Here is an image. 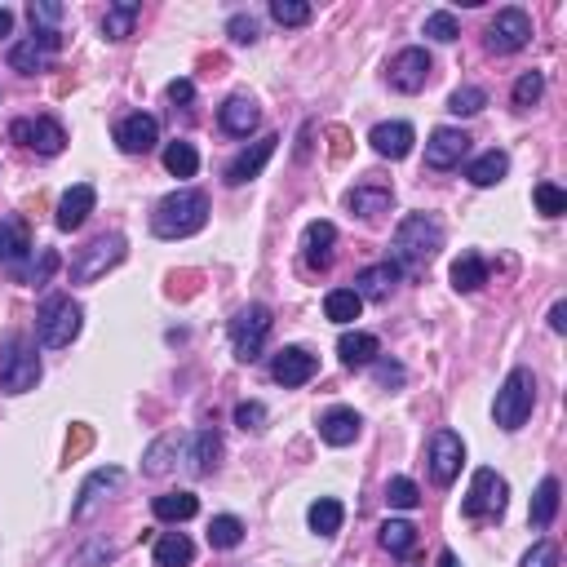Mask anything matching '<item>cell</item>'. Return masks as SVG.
<instances>
[{"instance_id":"6da1fadb","label":"cell","mask_w":567,"mask_h":567,"mask_svg":"<svg viewBox=\"0 0 567 567\" xmlns=\"http://www.w3.org/2000/svg\"><path fill=\"white\" fill-rule=\"evenodd\" d=\"M439 249H443V226L430 213H408L395 226V240H390V253H395L399 271H421V266L435 262Z\"/></svg>"},{"instance_id":"7a4b0ae2","label":"cell","mask_w":567,"mask_h":567,"mask_svg":"<svg viewBox=\"0 0 567 567\" xmlns=\"http://www.w3.org/2000/svg\"><path fill=\"white\" fill-rule=\"evenodd\" d=\"M204 222H209V195L204 191H173L151 213V231L160 240H187V235L204 231Z\"/></svg>"},{"instance_id":"3957f363","label":"cell","mask_w":567,"mask_h":567,"mask_svg":"<svg viewBox=\"0 0 567 567\" xmlns=\"http://www.w3.org/2000/svg\"><path fill=\"white\" fill-rule=\"evenodd\" d=\"M40 381V355H36V342L27 337H5L0 346V390L5 395H23Z\"/></svg>"},{"instance_id":"277c9868","label":"cell","mask_w":567,"mask_h":567,"mask_svg":"<svg viewBox=\"0 0 567 567\" xmlns=\"http://www.w3.org/2000/svg\"><path fill=\"white\" fill-rule=\"evenodd\" d=\"M532 404H536V381L528 368H514L510 377H505V386L497 390V408H492V417H497L501 430H519L523 421L532 417Z\"/></svg>"},{"instance_id":"5b68a950","label":"cell","mask_w":567,"mask_h":567,"mask_svg":"<svg viewBox=\"0 0 567 567\" xmlns=\"http://www.w3.org/2000/svg\"><path fill=\"white\" fill-rule=\"evenodd\" d=\"M36 333H40V342H45L49 350L71 346V337L80 333V306L71 302V297H63V293L45 297V302H40V315H36Z\"/></svg>"},{"instance_id":"8992f818","label":"cell","mask_w":567,"mask_h":567,"mask_svg":"<svg viewBox=\"0 0 567 567\" xmlns=\"http://www.w3.org/2000/svg\"><path fill=\"white\" fill-rule=\"evenodd\" d=\"M125 262V235H98L94 244H85L80 257L71 262V280L76 284H94L102 275L111 271V266Z\"/></svg>"},{"instance_id":"52a82bcc","label":"cell","mask_w":567,"mask_h":567,"mask_svg":"<svg viewBox=\"0 0 567 567\" xmlns=\"http://www.w3.org/2000/svg\"><path fill=\"white\" fill-rule=\"evenodd\" d=\"M271 311L266 306H244L240 315L231 319V346H235V355L244 359V364H253L257 355H262V346H266V337H271Z\"/></svg>"},{"instance_id":"ba28073f","label":"cell","mask_w":567,"mask_h":567,"mask_svg":"<svg viewBox=\"0 0 567 567\" xmlns=\"http://www.w3.org/2000/svg\"><path fill=\"white\" fill-rule=\"evenodd\" d=\"M505 497H510V488H505V479L497 470H474L470 492H466V501H461V514H466V519H497L505 510Z\"/></svg>"},{"instance_id":"9c48e42d","label":"cell","mask_w":567,"mask_h":567,"mask_svg":"<svg viewBox=\"0 0 567 567\" xmlns=\"http://www.w3.org/2000/svg\"><path fill=\"white\" fill-rule=\"evenodd\" d=\"M528 40H532V18L523 9H497V18L488 27V45L497 54H519V49H528Z\"/></svg>"},{"instance_id":"30bf717a","label":"cell","mask_w":567,"mask_h":567,"mask_svg":"<svg viewBox=\"0 0 567 567\" xmlns=\"http://www.w3.org/2000/svg\"><path fill=\"white\" fill-rule=\"evenodd\" d=\"M9 133H14V142H23V147L40 151V156H58V151L67 147V129L58 125V120H49V116L14 120V125H9Z\"/></svg>"},{"instance_id":"8fae6325","label":"cell","mask_w":567,"mask_h":567,"mask_svg":"<svg viewBox=\"0 0 567 567\" xmlns=\"http://www.w3.org/2000/svg\"><path fill=\"white\" fill-rule=\"evenodd\" d=\"M430 71H435V63H430L426 49H399V54L390 58V85H395L399 94H421Z\"/></svg>"},{"instance_id":"7c38bea8","label":"cell","mask_w":567,"mask_h":567,"mask_svg":"<svg viewBox=\"0 0 567 567\" xmlns=\"http://www.w3.org/2000/svg\"><path fill=\"white\" fill-rule=\"evenodd\" d=\"M461 461H466V443H461L457 430H435V439H430V474H435V483L448 488L461 474Z\"/></svg>"},{"instance_id":"4fadbf2b","label":"cell","mask_w":567,"mask_h":567,"mask_svg":"<svg viewBox=\"0 0 567 567\" xmlns=\"http://www.w3.org/2000/svg\"><path fill=\"white\" fill-rule=\"evenodd\" d=\"M116 142L120 151H129V156H147L151 147L160 142V120L147 116V111H133L116 125Z\"/></svg>"},{"instance_id":"5bb4252c","label":"cell","mask_w":567,"mask_h":567,"mask_svg":"<svg viewBox=\"0 0 567 567\" xmlns=\"http://www.w3.org/2000/svg\"><path fill=\"white\" fill-rule=\"evenodd\" d=\"M315 373H319V359L302 346H284L280 355H275V364H271V377L280 381V386H306Z\"/></svg>"},{"instance_id":"9a60e30c","label":"cell","mask_w":567,"mask_h":567,"mask_svg":"<svg viewBox=\"0 0 567 567\" xmlns=\"http://www.w3.org/2000/svg\"><path fill=\"white\" fill-rule=\"evenodd\" d=\"M275 133H266V138H257L249 151H240V156L231 160V169H226V182L231 187H244V182H253V178H262V169H266V160L275 156Z\"/></svg>"},{"instance_id":"2e32d148","label":"cell","mask_w":567,"mask_h":567,"mask_svg":"<svg viewBox=\"0 0 567 567\" xmlns=\"http://www.w3.org/2000/svg\"><path fill=\"white\" fill-rule=\"evenodd\" d=\"M470 151V138L461 129H435L426 142V164L430 169H457Z\"/></svg>"},{"instance_id":"e0dca14e","label":"cell","mask_w":567,"mask_h":567,"mask_svg":"<svg viewBox=\"0 0 567 567\" xmlns=\"http://www.w3.org/2000/svg\"><path fill=\"white\" fill-rule=\"evenodd\" d=\"M218 457H222L218 430H200V435H187V443H182V466L191 474H213L218 470Z\"/></svg>"},{"instance_id":"ac0fdd59","label":"cell","mask_w":567,"mask_h":567,"mask_svg":"<svg viewBox=\"0 0 567 567\" xmlns=\"http://www.w3.org/2000/svg\"><path fill=\"white\" fill-rule=\"evenodd\" d=\"M395 284H399V266H395V262L364 266V271L355 275V293H359V302H386V297L395 293Z\"/></svg>"},{"instance_id":"d6986e66","label":"cell","mask_w":567,"mask_h":567,"mask_svg":"<svg viewBox=\"0 0 567 567\" xmlns=\"http://www.w3.org/2000/svg\"><path fill=\"white\" fill-rule=\"evenodd\" d=\"M346 204H350V213H359L364 222H377L381 213H390L395 191H390L386 182H359V187L346 195Z\"/></svg>"},{"instance_id":"ffe728a7","label":"cell","mask_w":567,"mask_h":567,"mask_svg":"<svg viewBox=\"0 0 567 567\" xmlns=\"http://www.w3.org/2000/svg\"><path fill=\"white\" fill-rule=\"evenodd\" d=\"M94 204H98V191L89 187V182H76L63 200H58V231H76V226H85V218L94 213Z\"/></svg>"},{"instance_id":"44dd1931","label":"cell","mask_w":567,"mask_h":567,"mask_svg":"<svg viewBox=\"0 0 567 567\" xmlns=\"http://www.w3.org/2000/svg\"><path fill=\"white\" fill-rule=\"evenodd\" d=\"M333 244H337V226L333 222H311L302 235V257L311 271H328L333 266Z\"/></svg>"},{"instance_id":"7402d4cb","label":"cell","mask_w":567,"mask_h":567,"mask_svg":"<svg viewBox=\"0 0 567 567\" xmlns=\"http://www.w3.org/2000/svg\"><path fill=\"white\" fill-rule=\"evenodd\" d=\"M368 142H373L377 156L386 160H404L412 151V142H417V133H412L408 120H390V125H377L373 133H368Z\"/></svg>"},{"instance_id":"603a6c76","label":"cell","mask_w":567,"mask_h":567,"mask_svg":"<svg viewBox=\"0 0 567 567\" xmlns=\"http://www.w3.org/2000/svg\"><path fill=\"white\" fill-rule=\"evenodd\" d=\"M359 430H364V421H359L355 408H333L319 417V439L333 443V448H346V443L359 439Z\"/></svg>"},{"instance_id":"cb8c5ba5","label":"cell","mask_w":567,"mask_h":567,"mask_svg":"<svg viewBox=\"0 0 567 567\" xmlns=\"http://www.w3.org/2000/svg\"><path fill=\"white\" fill-rule=\"evenodd\" d=\"M257 120H262V111H257L253 98H244V94L226 98V107H222V129L226 133H235V138H249V133L257 129Z\"/></svg>"},{"instance_id":"d4e9b609","label":"cell","mask_w":567,"mask_h":567,"mask_svg":"<svg viewBox=\"0 0 567 567\" xmlns=\"http://www.w3.org/2000/svg\"><path fill=\"white\" fill-rule=\"evenodd\" d=\"M337 355H342L346 368H368L373 359L381 355V342L373 333H342V342H337Z\"/></svg>"},{"instance_id":"484cf974","label":"cell","mask_w":567,"mask_h":567,"mask_svg":"<svg viewBox=\"0 0 567 567\" xmlns=\"http://www.w3.org/2000/svg\"><path fill=\"white\" fill-rule=\"evenodd\" d=\"M142 18V5L138 0H116V5H107V14H102V32L107 40H125L133 36V23Z\"/></svg>"},{"instance_id":"4316f807","label":"cell","mask_w":567,"mask_h":567,"mask_svg":"<svg viewBox=\"0 0 567 567\" xmlns=\"http://www.w3.org/2000/svg\"><path fill=\"white\" fill-rule=\"evenodd\" d=\"M488 284V262H483L479 253H461L457 262H452V288L457 293H474V288Z\"/></svg>"},{"instance_id":"83f0119b","label":"cell","mask_w":567,"mask_h":567,"mask_svg":"<svg viewBox=\"0 0 567 567\" xmlns=\"http://www.w3.org/2000/svg\"><path fill=\"white\" fill-rule=\"evenodd\" d=\"M120 483H125V470H116V466H107V470H94L85 479V488H80V501H76V519H85L89 514V505L98 501V492H107V488H120Z\"/></svg>"},{"instance_id":"f1b7e54d","label":"cell","mask_w":567,"mask_h":567,"mask_svg":"<svg viewBox=\"0 0 567 567\" xmlns=\"http://www.w3.org/2000/svg\"><path fill=\"white\" fill-rule=\"evenodd\" d=\"M510 173V156L505 151H488V156H479L466 169V178L474 182V187H497V182Z\"/></svg>"},{"instance_id":"f546056e","label":"cell","mask_w":567,"mask_h":567,"mask_svg":"<svg viewBox=\"0 0 567 567\" xmlns=\"http://www.w3.org/2000/svg\"><path fill=\"white\" fill-rule=\"evenodd\" d=\"M554 514H559V479H541V488H536V497H532L528 519H532V528H550Z\"/></svg>"},{"instance_id":"4dcf8cb0","label":"cell","mask_w":567,"mask_h":567,"mask_svg":"<svg viewBox=\"0 0 567 567\" xmlns=\"http://www.w3.org/2000/svg\"><path fill=\"white\" fill-rule=\"evenodd\" d=\"M195 510H200L195 492H164V497H156V519L164 523H187L195 519Z\"/></svg>"},{"instance_id":"1f68e13d","label":"cell","mask_w":567,"mask_h":567,"mask_svg":"<svg viewBox=\"0 0 567 567\" xmlns=\"http://www.w3.org/2000/svg\"><path fill=\"white\" fill-rule=\"evenodd\" d=\"M359 311H364V302H359L355 288H333V293L324 297V315L333 319V324H355Z\"/></svg>"},{"instance_id":"d6a6232c","label":"cell","mask_w":567,"mask_h":567,"mask_svg":"<svg viewBox=\"0 0 567 567\" xmlns=\"http://www.w3.org/2000/svg\"><path fill=\"white\" fill-rule=\"evenodd\" d=\"M191 559H195V545L182 532H169L156 545V567H191Z\"/></svg>"},{"instance_id":"836d02e7","label":"cell","mask_w":567,"mask_h":567,"mask_svg":"<svg viewBox=\"0 0 567 567\" xmlns=\"http://www.w3.org/2000/svg\"><path fill=\"white\" fill-rule=\"evenodd\" d=\"M9 67L23 71V76H36V71L49 67V49L36 45V40H18V45L9 49Z\"/></svg>"},{"instance_id":"e575fe53","label":"cell","mask_w":567,"mask_h":567,"mask_svg":"<svg viewBox=\"0 0 567 567\" xmlns=\"http://www.w3.org/2000/svg\"><path fill=\"white\" fill-rule=\"evenodd\" d=\"M311 528L319 532V536H333V532H342V519H346V510H342V501L337 497H319L315 505H311Z\"/></svg>"},{"instance_id":"d590c367","label":"cell","mask_w":567,"mask_h":567,"mask_svg":"<svg viewBox=\"0 0 567 567\" xmlns=\"http://www.w3.org/2000/svg\"><path fill=\"white\" fill-rule=\"evenodd\" d=\"M182 443H187V435H160L147 448V474H164V470H169L173 461L182 457Z\"/></svg>"},{"instance_id":"8d00e7d4","label":"cell","mask_w":567,"mask_h":567,"mask_svg":"<svg viewBox=\"0 0 567 567\" xmlns=\"http://www.w3.org/2000/svg\"><path fill=\"white\" fill-rule=\"evenodd\" d=\"M164 169H169L173 178H195L200 156H195L191 142H169V147H164Z\"/></svg>"},{"instance_id":"74e56055","label":"cell","mask_w":567,"mask_h":567,"mask_svg":"<svg viewBox=\"0 0 567 567\" xmlns=\"http://www.w3.org/2000/svg\"><path fill=\"white\" fill-rule=\"evenodd\" d=\"M240 541H244V523L235 519V514H218V519L209 523V545L213 550H235Z\"/></svg>"},{"instance_id":"f35d334b","label":"cell","mask_w":567,"mask_h":567,"mask_svg":"<svg viewBox=\"0 0 567 567\" xmlns=\"http://www.w3.org/2000/svg\"><path fill=\"white\" fill-rule=\"evenodd\" d=\"M381 545H386L390 554H412V545H417V528L404 523V519L381 523Z\"/></svg>"},{"instance_id":"ab89813d","label":"cell","mask_w":567,"mask_h":567,"mask_svg":"<svg viewBox=\"0 0 567 567\" xmlns=\"http://www.w3.org/2000/svg\"><path fill=\"white\" fill-rule=\"evenodd\" d=\"M483 107H488V89H479V85H461L457 94L448 98V111H452V116H479Z\"/></svg>"},{"instance_id":"60d3db41","label":"cell","mask_w":567,"mask_h":567,"mask_svg":"<svg viewBox=\"0 0 567 567\" xmlns=\"http://www.w3.org/2000/svg\"><path fill=\"white\" fill-rule=\"evenodd\" d=\"M311 14L315 9L306 5V0H271V18L280 27H306L311 23Z\"/></svg>"},{"instance_id":"b9f144b4","label":"cell","mask_w":567,"mask_h":567,"mask_svg":"<svg viewBox=\"0 0 567 567\" xmlns=\"http://www.w3.org/2000/svg\"><path fill=\"white\" fill-rule=\"evenodd\" d=\"M541 94H545V76H541V71H523V76L514 80V107H519V111L536 107Z\"/></svg>"},{"instance_id":"7bdbcfd3","label":"cell","mask_w":567,"mask_h":567,"mask_svg":"<svg viewBox=\"0 0 567 567\" xmlns=\"http://www.w3.org/2000/svg\"><path fill=\"white\" fill-rule=\"evenodd\" d=\"M532 200H536V209H541L545 218H563L567 213V195H563V187H554V182H536Z\"/></svg>"},{"instance_id":"ee69618b","label":"cell","mask_w":567,"mask_h":567,"mask_svg":"<svg viewBox=\"0 0 567 567\" xmlns=\"http://www.w3.org/2000/svg\"><path fill=\"white\" fill-rule=\"evenodd\" d=\"M386 501L395 505V510H417V505H421V492H417V483L399 474V479L386 483Z\"/></svg>"},{"instance_id":"f6af8a7d","label":"cell","mask_w":567,"mask_h":567,"mask_svg":"<svg viewBox=\"0 0 567 567\" xmlns=\"http://www.w3.org/2000/svg\"><path fill=\"white\" fill-rule=\"evenodd\" d=\"M426 36H430V40H439V45H452V40L461 36V27H457V18H452L448 9H439V14H430V18H426Z\"/></svg>"},{"instance_id":"bcb514c9","label":"cell","mask_w":567,"mask_h":567,"mask_svg":"<svg viewBox=\"0 0 567 567\" xmlns=\"http://www.w3.org/2000/svg\"><path fill=\"white\" fill-rule=\"evenodd\" d=\"M27 18H32L36 32H54V23H63V5H45V0H32V5H27Z\"/></svg>"},{"instance_id":"7dc6e473","label":"cell","mask_w":567,"mask_h":567,"mask_svg":"<svg viewBox=\"0 0 567 567\" xmlns=\"http://www.w3.org/2000/svg\"><path fill=\"white\" fill-rule=\"evenodd\" d=\"M226 32H231L235 45H253L257 40V18L253 14H235L231 23H226Z\"/></svg>"},{"instance_id":"c3c4849f","label":"cell","mask_w":567,"mask_h":567,"mask_svg":"<svg viewBox=\"0 0 567 567\" xmlns=\"http://www.w3.org/2000/svg\"><path fill=\"white\" fill-rule=\"evenodd\" d=\"M235 426H240V430H262L266 426V408L257 404V399L240 404V408H235Z\"/></svg>"},{"instance_id":"681fc988","label":"cell","mask_w":567,"mask_h":567,"mask_svg":"<svg viewBox=\"0 0 567 567\" xmlns=\"http://www.w3.org/2000/svg\"><path fill=\"white\" fill-rule=\"evenodd\" d=\"M523 567H559V550L550 541H536L528 554H523Z\"/></svg>"},{"instance_id":"f907efd6","label":"cell","mask_w":567,"mask_h":567,"mask_svg":"<svg viewBox=\"0 0 567 567\" xmlns=\"http://www.w3.org/2000/svg\"><path fill=\"white\" fill-rule=\"evenodd\" d=\"M27 249H32V240H27V226L23 222H14V226H9V262H18V257H23Z\"/></svg>"},{"instance_id":"816d5d0a","label":"cell","mask_w":567,"mask_h":567,"mask_svg":"<svg viewBox=\"0 0 567 567\" xmlns=\"http://www.w3.org/2000/svg\"><path fill=\"white\" fill-rule=\"evenodd\" d=\"M377 381H381V386H404V368L390 364V359H381V364H377Z\"/></svg>"},{"instance_id":"f5cc1de1","label":"cell","mask_w":567,"mask_h":567,"mask_svg":"<svg viewBox=\"0 0 567 567\" xmlns=\"http://www.w3.org/2000/svg\"><path fill=\"white\" fill-rule=\"evenodd\" d=\"M169 102L191 107V102H195V85H191V80H173V85H169Z\"/></svg>"},{"instance_id":"db71d44e","label":"cell","mask_w":567,"mask_h":567,"mask_svg":"<svg viewBox=\"0 0 567 567\" xmlns=\"http://www.w3.org/2000/svg\"><path fill=\"white\" fill-rule=\"evenodd\" d=\"M54 271H58V257L45 249V253H40V266H36L32 275H27V280H32V284H45V280H49V275H54Z\"/></svg>"},{"instance_id":"11a10c76","label":"cell","mask_w":567,"mask_h":567,"mask_svg":"<svg viewBox=\"0 0 567 567\" xmlns=\"http://www.w3.org/2000/svg\"><path fill=\"white\" fill-rule=\"evenodd\" d=\"M328 142H333V160H346V151H350V133L346 129H328Z\"/></svg>"},{"instance_id":"9f6ffc18","label":"cell","mask_w":567,"mask_h":567,"mask_svg":"<svg viewBox=\"0 0 567 567\" xmlns=\"http://www.w3.org/2000/svg\"><path fill=\"white\" fill-rule=\"evenodd\" d=\"M85 448H89V430H85V426H76V439H67V461H71V457H80Z\"/></svg>"},{"instance_id":"6f0895ef","label":"cell","mask_w":567,"mask_h":567,"mask_svg":"<svg viewBox=\"0 0 567 567\" xmlns=\"http://www.w3.org/2000/svg\"><path fill=\"white\" fill-rule=\"evenodd\" d=\"M550 328H554V333H563V328H567V302H554V311H550Z\"/></svg>"},{"instance_id":"680465c9","label":"cell","mask_w":567,"mask_h":567,"mask_svg":"<svg viewBox=\"0 0 567 567\" xmlns=\"http://www.w3.org/2000/svg\"><path fill=\"white\" fill-rule=\"evenodd\" d=\"M9 32H14V14H9V9L0 5V40H5Z\"/></svg>"},{"instance_id":"91938a15","label":"cell","mask_w":567,"mask_h":567,"mask_svg":"<svg viewBox=\"0 0 567 567\" xmlns=\"http://www.w3.org/2000/svg\"><path fill=\"white\" fill-rule=\"evenodd\" d=\"M439 567H461V563H457V554H452V550H443L439 554Z\"/></svg>"},{"instance_id":"94428289","label":"cell","mask_w":567,"mask_h":567,"mask_svg":"<svg viewBox=\"0 0 567 567\" xmlns=\"http://www.w3.org/2000/svg\"><path fill=\"white\" fill-rule=\"evenodd\" d=\"M9 253V226H0V257Z\"/></svg>"}]
</instances>
